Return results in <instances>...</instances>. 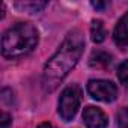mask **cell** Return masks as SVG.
I'll use <instances>...</instances> for the list:
<instances>
[{
    "label": "cell",
    "instance_id": "6da1fadb",
    "mask_svg": "<svg viewBox=\"0 0 128 128\" xmlns=\"http://www.w3.org/2000/svg\"><path fill=\"white\" fill-rule=\"evenodd\" d=\"M84 50V36L82 30H71L63 39L59 50L51 56V59L45 63L42 72V84L47 92H51L57 88V84L65 78L71 70L77 65Z\"/></svg>",
    "mask_w": 128,
    "mask_h": 128
},
{
    "label": "cell",
    "instance_id": "7a4b0ae2",
    "mask_svg": "<svg viewBox=\"0 0 128 128\" xmlns=\"http://www.w3.org/2000/svg\"><path fill=\"white\" fill-rule=\"evenodd\" d=\"M39 41V33L32 23H18L8 29L2 38V56L18 59L32 53Z\"/></svg>",
    "mask_w": 128,
    "mask_h": 128
},
{
    "label": "cell",
    "instance_id": "3957f363",
    "mask_svg": "<svg viewBox=\"0 0 128 128\" xmlns=\"http://www.w3.org/2000/svg\"><path fill=\"white\" fill-rule=\"evenodd\" d=\"M82 95L83 94L78 84H70L62 90L57 102V112L65 122L72 120L74 116L77 114L82 104Z\"/></svg>",
    "mask_w": 128,
    "mask_h": 128
},
{
    "label": "cell",
    "instance_id": "277c9868",
    "mask_svg": "<svg viewBox=\"0 0 128 128\" xmlns=\"http://www.w3.org/2000/svg\"><path fill=\"white\" fill-rule=\"evenodd\" d=\"M88 92L94 100L101 102H113L118 96V88L110 80H89Z\"/></svg>",
    "mask_w": 128,
    "mask_h": 128
},
{
    "label": "cell",
    "instance_id": "5b68a950",
    "mask_svg": "<svg viewBox=\"0 0 128 128\" xmlns=\"http://www.w3.org/2000/svg\"><path fill=\"white\" fill-rule=\"evenodd\" d=\"M83 120L88 128H107L108 119L104 112L95 106H88L83 110Z\"/></svg>",
    "mask_w": 128,
    "mask_h": 128
},
{
    "label": "cell",
    "instance_id": "8992f818",
    "mask_svg": "<svg viewBox=\"0 0 128 128\" xmlns=\"http://www.w3.org/2000/svg\"><path fill=\"white\" fill-rule=\"evenodd\" d=\"M113 39L119 47L128 44V12H125L116 23L113 30Z\"/></svg>",
    "mask_w": 128,
    "mask_h": 128
},
{
    "label": "cell",
    "instance_id": "52a82bcc",
    "mask_svg": "<svg viewBox=\"0 0 128 128\" xmlns=\"http://www.w3.org/2000/svg\"><path fill=\"white\" fill-rule=\"evenodd\" d=\"M89 62L95 68H108L112 65V56L106 51H94Z\"/></svg>",
    "mask_w": 128,
    "mask_h": 128
},
{
    "label": "cell",
    "instance_id": "ba28073f",
    "mask_svg": "<svg viewBox=\"0 0 128 128\" xmlns=\"http://www.w3.org/2000/svg\"><path fill=\"white\" fill-rule=\"evenodd\" d=\"M90 36H92V41L100 44L106 39L107 36V32H106V27L102 24L101 20H94L92 21V26H90Z\"/></svg>",
    "mask_w": 128,
    "mask_h": 128
},
{
    "label": "cell",
    "instance_id": "9c48e42d",
    "mask_svg": "<svg viewBox=\"0 0 128 128\" xmlns=\"http://www.w3.org/2000/svg\"><path fill=\"white\" fill-rule=\"evenodd\" d=\"M47 6L45 2H24V3H15V8L20 9L21 12H29V14H35L42 11Z\"/></svg>",
    "mask_w": 128,
    "mask_h": 128
},
{
    "label": "cell",
    "instance_id": "30bf717a",
    "mask_svg": "<svg viewBox=\"0 0 128 128\" xmlns=\"http://www.w3.org/2000/svg\"><path fill=\"white\" fill-rule=\"evenodd\" d=\"M118 80L120 82V84L128 88V60H124L118 66Z\"/></svg>",
    "mask_w": 128,
    "mask_h": 128
},
{
    "label": "cell",
    "instance_id": "8fae6325",
    "mask_svg": "<svg viewBox=\"0 0 128 128\" xmlns=\"http://www.w3.org/2000/svg\"><path fill=\"white\" fill-rule=\"evenodd\" d=\"M116 119H118V126L119 128H128V107H122L118 112Z\"/></svg>",
    "mask_w": 128,
    "mask_h": 128
},
{
    "label": "cell",
    "instance_id": "7c38bea8",
    "mask_svg": "<svg viewBox=\"0 0 128 128\" xmlns=\"http://www.w3.org/2000/svg\"><path fill=\"white\" fill-rule=\"evenodd\" d=\"M0 122H2V128H9V125H11V116L8 113H2Z\"/></svg>",
    "mask_w": 128,
    "mask_h": 128
},
{
    "label": "cell",
    "instance_id": "4fadbf2b",
    "mask_svg": "<svg viewBox=\"0 0 128 128\" xmlns=\"http://www.w3.org/2000/svg\"><path fill=\"white\" fill-rule=\"evenodd\" d=\"M92 6H94L95 9H102V8H106V3H100V2H96V3H95V2H94V3H92Z\"/></svg>",
    "mask_w": 128,
    "mask_h": 128
},
{
    "label": "cell",
    "instance_id": "5bb4252c",
    "mask_svg": "<svg viewBox=\"0 0 128 128\" xmlns=\"http://www.w3.org/2000/svg\"><path fill=\"white\" fill-rule=\"evenodd\" d=\"M38 128H54V126H53L51 124H48V122H44V124H41Z\"/></svg>",
    "mask_w": 128,
    "mask_h": 128
}]
</instances>
